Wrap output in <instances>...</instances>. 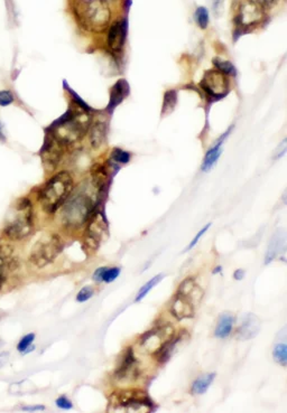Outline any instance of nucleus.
I'll return each instance as SVG.
<instances>
[{"label": "nucleus", "mask_w": 287, "mask_h": 413, "mask_svg": "<svg viewBox=\"0 0 287 413\" xmlns=\"http://www.w3.org/2000/svg\"><path fill=\"white\" fill-rule=\"evenodd\" d=\"M73 104L72 108H70L45 130L65 148L83 139L91 126V111L82 109L75 103Z\"/></svg>", "instance_id": "nucleus-1"}, {"label": "nucleus", "mask_w": 287, "mask_h": 413, "mask_svg": "<svg viewBox=\"0 0 287 413\" xmlns=\"http://www.w3.org/2000/svg\"><path fill=\"white\" fill-rule=\"evenodd\" d=\"M74 13L80 25L92 33L104 32L111 19V11L105 0H78Z\"/></svg>", "instance_id": "nucleus-2"}, {"label": "nucleus", "mask_w": 287, "mask_h": 413, "mask_svg": "<svg viewBox=\"0 0 287 413\" xmlns=\"http://www.w3.org/2000/svg\"><path fill=\"white\" fill-rule=\"evenodd\" d=\"M61 208L63 225L68 228H79L89 221L95 211L96 202L91 194L84 190H79L70 194Z\"/></svg>", "instance_id": "nucleus-3"}, {"label": "nucleus", "mask_w": 287, "mask_h": 413, "mask_svg": "<svg viewBox=\"0 0 287 413\" xmlns=\"http://www.w3.org/2000/svg\"><path fill=\"white\" fill-rule=\"evenodd\" d=\"M73 191V177L69 172H60L46 181L38 194L42 209L53 214L61 208Z\"/></svg>", "instance_id": "nucleus-4"}, {"label": "nucleus", "mask_w": 287, "mask_h": 413, "mask_svg": "<svg viewBox=\"0 0 287 413\" xmlns=\"http://www.w3.org/2000/svg\"><path fill=\"white\" fill-rule=\"evenodd\" d=\"M34 230L33 205L28 198L19 199L6 218L4 233L7 238L19 241L31 235Z\"/></svg>", "instance_id": "nucleus-5"}, {"label": "nucleus", "mask_w": 287, "mask_h": 413, "mask_svg": "<svg viewBox=\"0 0 287 413\" xmlns=\"http://www.w3.org/2000/svg\"><path fill=\"white\" fill-rule=\"evenodd\" d=\"M64 249V242L60 235L48 233L43 235L32 247L29 262L35 268L42 269L54 262Z\"/></svg>", "instance_id": "nucleus-6"}, {"label": "nucleus", "mask_w": 287, "mask_h": 413, "mask_svg": "<svg viewBox=\"0 0 287 413\" xmlns=\"http://www.w3.org/2000/svg\"><path fill=\"white\" fill-rule=\"evenodd\" d=\"M200 85L207 93V96L213 100L225 98L230 91L229 80H228L227 75L215 68L209 70L204 73Z\"/></svg>", "instance_id": "nucleus-7"}, {"label": "nucleus", "mask_w": 287, "mask_h": 413, "mask_svg": "<svg viewBox=\"0 0 287 413\" xmlns=\"http://www.w3.org/2000/svg\"><path fill=\"white\" fill-rule=\"evenodd\" d=\"M173 336L174 328L171 325H163L145 333L139 339V343L145 348V351L155 354L164 344L171 340Z\"/></svg>", "instance_id": "nucleus-8"}, {"label": "nucleus", "mask_w": 287, "mask_h": 413, "mask_svg": "<svg viewBox=\"0 0 287 413\" xmlns=\"http://www.w3.org/2000/svg\"><path fill=\"white\" fill-rule=\"evenodd\" d=\"M65 149V147L61 143H58L51 133L45 131L44 144L39 151V156L42 158L45 168H48L49 170L55 169L57 165L60 164Z\"/></svg>", "instance_id": "nucleus-9"}, {"label": "nucleus", "mask_w": 287, "mask_h": 413, "mask_svg": "<svg viewBox=\"0 0 287 413\" xmlns=\"http://www.w3.org/2000/svg\"><path fill=\"white\" fill-rule=\"evenodd\" d=\"M263 16V10L254 0H244L239 6L238 15L236 17L237 25L249 27L260 22Z\"/></svg>", "instance_id": "nucleus-10"}, {"label": "nucleus", "mask_w": 287, "mask_h": 413, "mask_svg": "<svg viewBox=\"0 0 287 413\" xmlns=\"http://www.w3.org/2000/svg\"><path fill=\"white\" fill-rule=\"evenodd\" d=\"M105 230H107V225H105L103 216L100 213H92L85 231V242L91 249H98Z\"/></svg>", "instance_id": "nucleus-11"}, {"label": "nucleus", "mask_w": 287, "mask_h": 413, "mask_svg": "<svg viewBox=\"0 0 287 413\" xmlns=\"http://www.w3.org/2000/svg\"><path fill=\"white\" fill-rule=\"evenodd\" d=\"M127 35V22L125 20L115 21L109 27L107 44L108 49L114 54H119L122 52Z\"/></svg>", "instance_id": "nucleus-12"}, {"label": "nucleus", "mask_w": 287, "mask_h": 413, "mask_svg": "<svg viewBox=\"0 0 287 413\" xmlns=\"http://www.w3.org/2000/svg\"><path fill=\"white\" fill-rule=\"evenodd\" d=\"M194 306L195 304L190 298H187L181 293H176L171 304V314L178 320L189 319V318L194 316Z\"/></svg>", "instance_id": "nucleus-13"}, {"label": "nucleus", "mask_w": 287, "mask_h": 413, "mask_svg": "<svg viewBox=\"0 0 287 413\" xmlns=\"http://www.w3.org/2000/svg\"><path fill=\"white\" fill-rule=\"evenodd\" d=\"M260 330V322L254 314L244 316L237 329V337L241 340H248L256 337Z\"/></svg>", "instance_id": "nucleus-14"}, {"label": "nucleus", "mask_w": 287, "mask_h": 413, "mask_svg": "<svg viewBox=\"0 0 287 413\" xmlns=\"http://www.w3.org/2000/svg\"><path fill=\"white\" fill-rule=\"evenodd\" d=\"M137 361L135 357L131 348H127L124 357H122L120 365L116 371V377L119 380H126L129 376L136 377L137 375Z\"/></svg>", "instance_id": "nucleus-15"}, {"label": "nucleus", "mask_w": 287, "mask_h": 413, "mask_svg": "<svg viewBox=\"0 0 287 413\" xmlns=\"http://www.w3.org/2000/svg\"><path fill=\"white\" fill-rule=\"evenodd\" d=\"M17 264H18V260L13 257L10 247L0 245V289L6 280V276L10 270H14Z\"/></svg>", "instance_id": "nucleus-16"}, {"label": "nucleus", "mask_w": 287, "mask_h": 413, "mask_svg": "<svg viewBox=\"0 0 287 413\" xmlns=\"http://www.w3.org/2000/svg\"><path fill=\"white\" fill-rule=\"evenodd\" d=\"M178 293L183 294V296L190 298L194 304H198L204 294L202 288L197 285L194 278H186L180 283Z\"/></svg>", "instance_id": "nucleus-17"}, {"label": "nucleus", "mask_w": 287, "mask_h": 413, "mask_svg": "<svg viewBox=\"0 0 287 413\" xmlns=\"http://www.w3.org/2000/svg\"><path fill=\"white\" fill-rule=\"evenodd\" d=\"M120 402L122 405L128 406V408H140V406H147L150 408L153 403L147 398V395L140 391H129L125 392L120 395Z\"/></svg>", "instance_id": "nucleus-18"}, {"label": "nucleus", "mask_w": 287, "mask_h": 413, "mask_svg": "<svg viewBox=\"0 0 287 413\" xmlns=\"http://www.w3.org/2000/svg\"><path fill=\"white\" fill-rule=\"evenodd\" d=\"M107 139V123L96 121L89 128V141L93 149H99Z\"/></svg>", "instance_id": "nucleus-19"}, {"label": "nucleus", "mask_w": 287, "mask_h": 413, "mask_svg": "<svg viewBox=\"0 0 287 413\" xmlns=\"http://www.w3.org/2000/svg\"><path fill=\"white\" fill-rule=\"evenodd\" d=\"M128 92H129V86L125 80H119L117 83L113 86L110 91V101L108 105V110L113 111L116 107L124 101V99L127 97Z\"/></svg>", "instance_id": "nucleus-20"}, {"label": "nucleus", "mask_w": 287, "mask_h": 413, "mask_svg": "<svg viewBox=\"0 0 287 413\" xmlns=\"http://www.w3.org/2000/svg\"><path fill=\"white\" fill-rule=\"evenodd\" d=\"M233 323H235V317H233L229 312H224L221 314L218 320V325L214 330L215 337L220 339H225L228 336H230L232 332Z\"/></svg>", "instance_id": "nucleus-21"}, {"label": "nucleus", "mask_w": 287, "mask_h": 413, "mask_svg": "<svg viewBox=\"0 0 287 413\" xmlns=\"http://www.w3.org/2000/svg\"><path fill=\"white\" fill-rule=\"evenodd\" d=\"M215 379V374L214 373H210V374H206V375H202L201 377H198L194 381V383L192 384V388H191V392L192 394L194 395H200L206 393L210 385L212 384V382Z\"/></svg>", "instance_id": "nucleus-22"}, {"label": "nucleus", "mask_w": 287, "mask_h": 413, "mask_svg": "<svg viewBox=\"0 0 287 413\" xmlns=\"http://www.w3.org/2000/svg\"><path fill=\"white\" fill-rule=\"evenodd\" d=\"M108 180V174L101 165H97L92 168V186L96 188L98 192L102 191Z\"/></svg>", "instance_id": "nucleus-23"}, {"label": "nucleus", "mask_w": 287, "mask_h": 413, "mask_svg": "<svg viewBox=\"0 0 287 413\" xmlns=\"http://www.w3.org/2000/svg\"><path fill=\"white\" fill-rule=\"evenodd\" d=\"M221 143L222 140L219 141L214 147H212L208 152L202 164V170L203 172H209V170L214 166V164L218 162V159L221 155Z\"/></svg>", "instance_id": "nucleus-24"}, {"label": "nucleus", "mask_w": 287, "mask_h": 413, "mask_svg": "<svg viewBox=\"0 0 287 413\" xmlns=\"http://www.w3.org/2000/svg\"><path fill=\"white\" fill-rule=\"evenodd\" d=\"M178 102V93L175 90H169L164 94V102L162 108V114L166 116L172 113Z\"/></svg>", "instance_id": "nucleus-25"}, {"label": "nucleus", "mask_w": 287, "mask_h": 413, "mask_svg": "<svg viewBox=\"0 0 287 413\" xmlns=\"http://www.w3.org/2000/svg\"><path fill=\"white\" fill-rule=\"evenodd\" d=\"M273 357L275 359V362L280 364L282 366H286L287 365V345H286V343L282 341V343H278L276 346L274 347Z\"/></svg>", "instance_id": "nucleus-26"}, {"label": "nucleus", "mask_w": 287, "mask_h": 413, "mask_svg": "<svg viewBox=\"0 0 287 413\" xmlns=\"http://www.w3.org/2000/svg\"><path fill=\"white\" fill-rule=\"evenodd\" d=\"M213 64L214 66L216 67L215 70H218L219 72L224 73L226 75H235L236 73V68L233 66V64L229 61L224 60V58H220V57H215L213 60Z\"/></svg>", "instance_id": "nucleus-27"}, {"label": "nucleus", "mask_w": 287, "mask_h": 413, "mask_svg": "<svg viewBox=\"0 0 287 413\" xmlns=\"http://www.w3.org/2000/svg\"><path fill=\"white\" fill-rule=\"evenodd\" d=\"M162 278H163L162 274H157L156 277H154L153 279H150L147 283H145V285L142 288H140V290H139V292L137 294L136 299H135V302L139 303L140 300H143L146 297V294H147L151 290V289H153L157 285V283L161 281Z\"/></svg>", "instance_id": "nucleus-28"}, {"label": "nucleus", "mask_w": 287, "mask_h": 413, "mask_svg": "<svg viewBox=\"0 0 287 413\" xmlns=\"http://www.w3.org/2000/svg\"><path fill=\"white\" fill-rule=\"evenodd\" d=\"M195 20L201 29H207L209 25V11L206 7H197L195 10Z\"/></svg>", "instance_id": "nucleus-29"}, {"label": "nucleus", "mask_w": 287, "mask_h": 413, "mask_svg": "<svg viewBox=\"0 0 287 413\" xmlns=\"http://www.w3.org/2000/svg\"><path fill=\"white\" fill-rule=\"evenodd\" d=\"M111 158H113L116 163L127 164L130 160V153L120 148H115L113 153H111Z\"/></svg>", "instance_id": "nucleus-30"}, {"label": "nucleus", "mask_w": 287, "mask_h": 413, "mask_svg": "<svg viewBox=\"0 0 287 413\" xmlns=\"http://www.w3.org/2000/svg\"><path fill=\"white\" fill-rule=\"evenodd\" d=\"M34 340H35V334L31 333V334L25 335L24 337H23V338L19 340L18 345H17V351L20 352V353L23 354V353H24V352L27 350V348H28L29 346L33 345V341H34Z\"/></svg>", "instance_id": "nucleus-31"}, {"label": "nucleus", "mask_w": 287, "mask_h": 413, "mask_svg": "<svg viewBox=\"0 0 287 413\" xmlns=\"http://www.w3.org/2000/svg\"><path fill=\"white\" fill-rule=\"evenodd\" d=\"M93 293H95V290H93V288L91 286H85L81 289L79 291V293L77 294V302L78 303H85L87 300L91 299Z\"/></svg>", "instance_id": "nucleus-32"}, {"label": "nucleus", "mask_w": 287, "mask_h": 413, "mask_svg": "<svg viewBox=\"0 0 287 413\" xmlns=\"http://www.w3.org/2000/svg\"><path fill=\"white\" fill-rule=\"evenodd\" d=\"M15 97L11 91L9 90H2L0 91V107H8L11 103H14Z\"/></svg>", "instance_id": "nucleus-33"}, {"label": "nucleus", "mask_w": 287, "mask_h": 413, "mask_svg": "<svg viewBox=\"0 0 287 413\" xmlns=\"http://www.w3.org/2000/svg\"><path fill=\"white\" fill-rule=\"evenodd\" d=\"M120 274V269L119 268H107L104 271L103 277H102V281L110 283V282H114L117 278H118Z\"/></svg>", "instance_id": "nucleus-34"}, {"label": "nucleus", "mask_w": 287, "mask_h": 413, "mask_svg": "<svg viewBox=\"0 0 287 413\" xmlns=\"http://www.w3.org/2000/svg\"><path fill=\"white\" fill-rule=\"evenodd\" d=\"M55 403H56L57 408L61 409V410H71V409H73L72 402L67 397H64V395H62V397H60V398H57L56 401H55Z\"/></svg>", "instance_id": "nucleus-35"}, {"label": "nucleus", "mask_w": 287, "mask_h": 413, "mask_svg": "<svg viewBox=\"0 0 287 413\" xmlns=\"http://www.w3.org/2000/svg\"><path fill=\"white\" fill-rule=\"evenodd\" d=\"M210 226H211V223H210V224H208L207 226H204V227L201 230V231L198 232V233L195 235V238L192 240V242H191V243L189 244V246H187V250H191V249H193V247H194V246L197 244V242L200 241V239L203 237V234L208 231V230L210 228Z\"/></svg>", "instance_id": "nucleus-36"}, {"label": "nucleus", "mask_w": 287, "mask_h": 413, "mask_svg": "<svg viewBox=\"0 0 287 413\" xmlns=\"http://www.w3.org/2000/svg\"><path fill=\"white\" fill-rule=\"evenodd\" d=\"M278 3L279 0H257V4L260 6L262 10L273 9Z\"/></svg>", "instance_id": "nucleus-37"}, {"label": "nucleus", "mask_w": 287, "mask_h": 413, "mask_svg": "<svg viewBox=\"0 0 287 413\" xmlns=\"http://www.w3.org/2000/svg\"><path fill=\"white\" fill-rule=\"evenodd\" d=\"M21 410L25 412H38V411H44L45 406L44 405H26V406H21Z\"/></svg>", "instance_id": "nucleus-38"}, {"label": "nucleus", "mask_w": 287, "mask_h": 413, "mask_svg": "<svg viewBox=\"0 0 287 413\" xmlns=\"http://www.w3.org/2000/svg\"><path fill=\"white\" fill-rule=\"evenodd\" d=\"M212 6H213L214 14L220 15L222 7H224V0H212Z\"/></svg>", "instance_id": "nucleus-39"}, {"label": "nucleus", "mask_w": 287, "mask_h": 413, "mask_svg": "<svg viewBox=\"0 0 287 413\" xmlns=\"http://www.w3.org/2000/svg\"><path fill=\"white\" fill-rule=\"evenodd\" d=\"M105 269H107L105 267L98 268V269L95 271V273H93V280L97 281V282L102 281V277H103V273H104Z\"/></svg>", "instance_id": "nucleus-40"}, {"label": "nucleus", "mask_w": 287, "mask_h": 413, "mask_svg": "<svg viewBox=\"0 0 287 413\" xmlns=\"http://www.w3.org/2000/svg\"><path fill=\"white\" fill-rule=\"evenodd\" d=\"M9 355H10L9 352H6V351L0 353V368H3L4 365L8 362Z\"/></svg>", "instance_id": "nucleus-41"}, {"label": "nucleus", "mask_w": 287, "mask_h": 413, "mask_svg": "<svg viewBox=\"0 0 287 413\" xmlns=\"http://www.w3.org/2000/svg\"><path fill=\"white\" fill-rule=\"evenodd\" d=\"M233 277H235L236 280H242L245 277V271L242 269H238L236 270V272L233 273Z\"/></svg>", "instance_id": "nucleus-42"}, {"label": "nucleus", "mask_w": 287, "mask_h": 413, "mask_svg": "<svg viewBox=\"0 0 287 413\" xmlns=\"http://www.w3.org/2000/svg\"><path fill=\"white\" fill-rule=\"evenodd\" d=\"M0 139H2L3 141H5V135H4V133H3V130H2V127H0Z\"/></svg>", "instance_id": "nucleus-43"}, {"label": "nucleus", "mask_w": 287, "mask_h": 413, "mask_svg": "<svg viewBox=\"0 0 287 413\" xmlns=\"http://www.w3.org/2000/svg\"><path fill=\"white\" fill-rule=\"evenodd\" d=\"M220 271H221V267H216L215 270L213 271V273H218V272H220Z\"/></svg>", "instance_id": "nucleus-44"}]
</instances>
